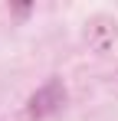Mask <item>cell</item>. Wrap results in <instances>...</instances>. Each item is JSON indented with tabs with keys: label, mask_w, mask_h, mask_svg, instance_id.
I'll list each match as a JSON object with an SVG mask.
<instances>
[{
	"label": "cell",
	"mask_w": 118,
	"mask_h": 121,
	"mask_svg": "<svg viewBox=\"0 0 118 121\" xmlns=\"http://www.w3.org/2000/svg\"><path fill=\"white\" fill-rule=\"evenodd\" d=\"M62 101H66L62 85H59V82H46L36 95L30 98V118H46V115H53Z\"/></svg>",
	"instance_id": "1"
}]
</instances>
